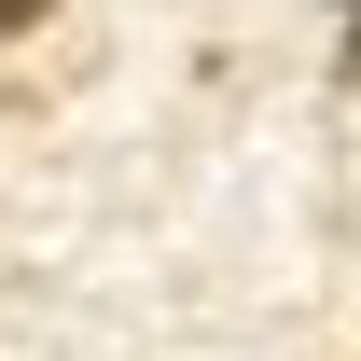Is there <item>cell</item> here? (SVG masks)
Masks as SVG:
<instances>
[{"label":"cell","instance_id":"1","mask_svg":"<svg viewBox=\"0 0 361 361\" xmlns=\"http://www.w3.org/2000/svg\"><path fill=\"white\" fill-rule=\"evenodd\" d=\"M14 28H42V0H0V42H14Z\"/></svg>","mask_w":361,"mask_h":361},{"label":"cell","instance_id":"2","mask_svg":"<svg viewBox=\"0 0 361 361\" xmlns=\"http://www.w3.org/2000/svg\"><path fill=\"white\" fill-rule=\"evenodd\" d=\"M348 97H361V0H348Z\"/></svg>","mask_w":361,"mask_h":361}]
</instances>
